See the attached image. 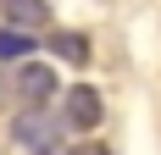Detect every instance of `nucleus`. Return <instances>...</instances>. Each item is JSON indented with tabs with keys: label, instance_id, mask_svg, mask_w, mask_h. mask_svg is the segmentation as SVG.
<instances>
[{
	"label": "nucleus",
	"instance_id": "nucleus-1",
	"mask_svg": "<svg viewBox=\"0 0 161 155\" xmlns=\"http://www.w3.org/2000/svg\"><path fill=\"white\" fill-rule=\"evenodd\" d=\"M11 133H17V144L33 150V155H61L67 116H61V111H50V100H45V105H22V116L11 122Z\"/></svg>",
	"mask_w": 161,
	"mask_h": 155
},
{
	"label": "nucleus",
	"instance_id": "nucleus-2",
	"mask_svg": "<svg viewBox=\"0 0 161 155\" xmlns=\"http://www.w3.org/2000/svg\"><path fill=\"white\" fill-rule=\"evenodd\" d=\"M61 116H67V127L89 133V127L100 122V94L89 89V83H72V89H67V100H61Z\"/></svg>",
	"mask_w": 161,
	"mask_h": 155
},
{
	"label": "nucleus",
	"instance_id": "nucleus-3",
	"mask_svg": "<svg viewBox=\"0 0 161 155\" xmlns=\"http://www.w3.org/2000/svg\"><path fill=\"white\" fill-rule=\"evenodd\" d=\"M0 17L11 22V28H50V6L45 0H0Z\"/></svg>",
	"mask_w": 161,
	"mask_h": 155
},
{
	"label": "nucleus",
	"instance_id": "nucleus-4",
	"mask_svg": "<svg viewBox=\"0 0 161 155\" xmlns=\"http://www.w3.org/2000/svg\"><path fill=\"white\" fill-rule=\"evenodd\" d=\"M17 94H22V105H45L56 94V72L50 67H22L17 72Z\"/></svg>",
	"mask_w": 161,
	"mask_h": 155
},
{
	"label": "nucleus",
	"instance_id": "nucleus-5",
	"mask_svg": "<svg viewBox=\"0 0 161 155\" xmlns=\"http://www.w3.org/2000/svg\"><path fill=\"white\" fill-rule=\"evenodd\" d=\"M33 50V33H22V28H6L0 33V61H22Z\"/></svg>",
	"mask_w": 161,
	"mask_h": 155
},
{
	"label": "nucleus",
	"instance_id": "nucleus-6",
	"mask_svg": "<svg viewBox=\"0 0 161 155\" xmlns=\"http://www.w3.org/2000/svg\"><path fill=\"white\" fill-rule=\"evenodd\" d=\"M45 45L56 50V56H67V61H83V56H89V45H83L78 33H45Z\"/></svg>",
	"mask_w": 161,
	"mask_h": 155
},
{
	"label": "nucleus",
	"instance_id": "nucleus-7",
	"mask_svg": "<svg viewBox=\"0 0 161 155\" xmlns=\"http://www.w3.org/2000/svg\"><path fill=\"white\" fill-rule=\"evenodd\" d=\"M11 94H17V78H6V72H0V105H6Z\"/></svg>",
	"mask_w": 161,
	"mask_h": 155
},
{
	"label": "nucleus",
	"instance_id": "nucleus-8",
	"mask_svg": "<svg viewBox=\"0 0 161 155\" xmlns=\"http://www.w3.org/2000/svg\"><path fill=\"white\" fill-rule=\"evenodd\" d=\"M61 155H106L100 144H83V150H61Z\"/></svg>",
	"mask_w": 161,
	"mask_h": 155
}]
</instances>
